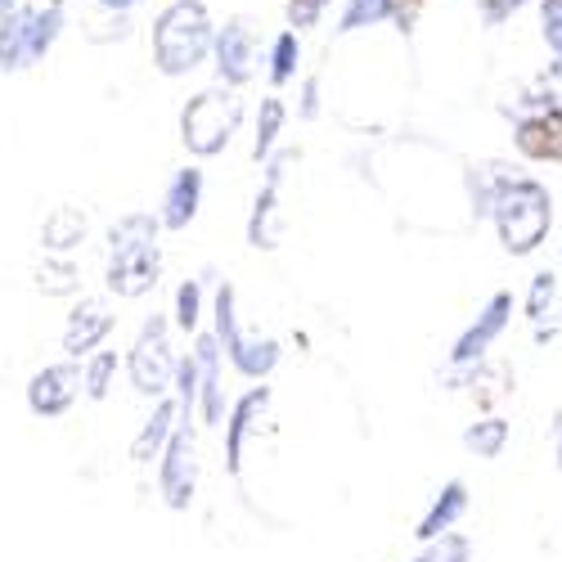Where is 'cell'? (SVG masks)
<instances>
[{
  "label": "cell",
  "instance_id": "6da1fadb",
  "mask_svg": "<svg viewBox=\"0 0 562 562\" xmlns=\"http://www.w3.org/2000/svg\"><path fill=\"white\" fill-rule=\"evenodd\" d=\"M499 244L513 257H531L553 229V199L531 176H495V203H491Z\"/></svg>",
  "mask_w": 562,
  "mask_h": 562
},
{
  "label": "cell",
  "instance_id": "7a4b0ae2",
  "mask_svg": "<svg viewBox=\"0 0 562 562\" xmlns=\"http://www.w3.org/2000/svg\"><path fill=\"white\" fill-rule=\"evenodd\" d=\"M158 225L149 212H131L109 229V274L104 284L117 297H145L158 274H162V252H158Z\"/></svg>",
  "mask_w": 562,
  "mask_h": 562
},
{
  "label": "cell",
  "instance_id": "3957f363",
  "mask_svg": "<svg viewBox=\"0 0 562 562\" xmlns=\"http://www.w3.org/2000/svg\"><path fill=\"white\" fill-rule=\"evenodd\" d=\"M212 41H216V27L203 0H171L154 23V64L167 77H184L207 59Z\"/></svg>",
  "mask_w": 562,
  "mask_h": 562
},
{
  "label": "cell",
  "instance_id": "277c9868",
  "mask_svg": "<svg viewBox=\"0 0 562 562\" xmlns=\"http://www.w3.org/2000/svg\"><path fill=\"white\" fill-rule=\"evenodd\" d=\"M239 122H244V100L234 95V86L221 81L216 90H203V95H194L190 104H184L180 139H184V149H190L194 158H212L234 139Z\"/></svg>",
  "mask_w": 562,
  "mask_h": 562
},
{
  "label": "cell",
  "instance_id": "5b68a950",
  "mask_svg": "<svg viewBox=\"0 0 562 562\" xmlns=\"http://www.w3.org/2000/svg\"><path fill=\"white\" fill-rule=\"evenodd\" d=\"M212 319H216V338L229 356V364L244 373L252 383H266L274 364H279V342L274 338H252L244 324H239V311H234V284H221L216 289V302H212Z\"/></svg>",
  "mask_w": 562,
  "mask_h": 562
},
{
  "label": "cell",
  "instance_id": "8992f818",
  "mask_svg": "<svg viewBox=\"0 0 562 562\" xmlns=\"http://www.w3.org/2000/svg\"><path fill=\"white\" fill-rule=\"evenodd\" d=\"M171 324L167 315H154L145 319V329H139L135 347L126 351V373H131V387L139 396H167L171 392V379H176V356H171Z\"/></svg>",
  "mask_w": 562,
  "mask_h": 562
},
{
  "label": "cell",
  "instance_id": "52a82bcc",
  "mask_svg": "<svg viewBox=\"0 0 562 562\" xmlns=\"http://www.w3.org/2000/svg\"><path fill=\"white\" fill-rule=\"evenodd\" d=\"M158 491L167 499V508L184 513L194 504L199 491V446H194V424H176L162 459H158Z\"/></svg>",
  "mask_w": 562,
  "mask_h": 562
},
{
  "label": "cell",
  "instance_id": "ba28073f",
  "mask_svg": "<svg viewBox=\"0 0 562 562\" xmlns=\"http://www.w3.org/2000/svg\"><path fill=\"white\" fill-rule=\"evenodd\" d=\"M81 387L86 383H81V369H77L72 356L59 360V364H45L41 373H32V383H27V409L36 418H59V414L72 409Z\"/></svg>",
  "mask_w": 562,
  "mask_h": 562
},
{
  "label": "cell",
  "instance_id": "9c48e42d",
  "mask_svg": "<svg viewBox=\"0 0 562 562\" xmlns=\"http://www.w3.org/2000/svg\"><path fill=\"white\" fill-rule=\"evenodd\" d=\"M508 315H513V293H495V297L482 306V315L454 338V347H450V364H454V369L482 364V356H486V351L499 342V334L508 329Z\"/></svg>",
  "mask_w": 562,
  "mask_h": 562
},
{
  "label": "cell",
  "instance_id": "30bf717a",
  "mask_svg": "<svg viewBox=\"0 0 562 562\" xmlns=\"http://www.w3.org/2000/svg\"><path fill=\"white\" fill-rule=\"evenodd\" d=\"M212 55H216V77L225 86H248L257 72V27L248 19L225 23L212 41Z\"/></svg>",
  "mask_w": 562,
  "mask_h": 562
},
{
  "label": "cell",
  "instance_id": "8fae6325",
  "mask_svg": "<svg viewBox=\"0 0 562 562\" xmlns=\"http://www.w3.org/2000/svg\"><path fill=\"white\" fill-rule=\"evenodd\" d=\"M536 117H518V149L536 162H562V104L549 100H531Z\"/></svg>",
  "mask_w": 562,
  "mask_h": 562
},
{
  "label": "cell",
  "instance_id": "7c38bea8",
  "mask_svg": "<svg viewBox=\"0 0 562 562\" xmlns=\"http://www.w3.org/2000/svg\"><path fill=\"white\" fill-rule=\"evenodd\" d=\"M266 405H270V387H252L234 401L225 418V473L229 477H244V446L257 432V418L266 414Z\"/></svg>",
  "mask_w": 562,
  "mask_h": 562
},
{
  "label": "cell",
  "instance_id": "4fadbf2b",
  "mask_svg": "<svg viewBox=\"0 0 562 562\" xmlns=\"http://www.w3.org/2000/svg\"><path fill=\"white\" fill-rule=\"evenodd\" d=\"M113 311L100 302V297H81V306L68 315V329H64V351L72 356V360H81V356H95L100 347H104V338L113 334Z\"/></svg>",
  "mask_w": 562,
  "mask_h": 562
},
{
  "label": "cell",
  "instance_id": "5bb4252c",
  "mask_svg": "<svg viewBox=\"0 0 562 562\" xmlns=\"http://www.w3.org/2000/svg\"><path fill=\"white\" fill-rule=\"evenodd\" d=\"M289 162H293V154H279L266 167V184H261L252 216H248V244L252 248H279V184H284Z\"/></svg>",
  "mask_w": 562,
  "mask_h": 562
},
{
  "label": "cell",
  "instance_id": "9a60e30c",
  "mask_svg": "<svg viewBox=\"0 0 562 562\" xmlns=\"http://www.w3.org/2000/svg\"><path fill=\"white\" fill-rule=\"evenodd\" d=\"M221 338L216 334H199L194 342V360H199V409L203 424H225V392H221Z\"/></svg>",
  "mask_w": 562,
  "mask_h": 562
},
{
  "label": "cell",
  "instance_id": "2e32d148",
  "mask_svg": "<svg viewBox=\"0 0 562 562\" xmlns=\"http://www.w3.org/2000/svg\"><path fill=\"white\" fill-rule=\"evenodd\" d=\"M203 207V171L199 167H180L171 180H167V194H162V225L167 229H184Z\"/></svg>",
  "mask_w": 562,
  "mask_h": 562
},
{
  "label": "cell",
  "instance_id": "e0dca14e",
  "mask_svg": "<svg viewBox=\"0 0 562 562\" xmlns=\"http://www.w3.org/2000/svg\"><path fill=\"white\" fill-rule=\"evenodd\" d=\"M418 5H424V0H347L338 32L373 27V23H387V19H392L401 32H409V23H414V10H418Z\"/></svg>",
  "mask_w": 562,
  "mask_h": 562
},
{
  "label": "cell",
  "instance_id": "ac0fdd59",
  "mask_svg": "<svg viewBox=\"0 0 562 562\" xmlns=\"http://www.w3.org/2000/svg\"><path fill=\"white\" fill-rule=\"evenodd\" d=\"M176 424H180V401L158 396V405H154V414H149V424L139 428V437L131 441V459H135L139 468L154 463V459H162V450H167V441H171Z\"/></svg>",
  "mask_w": 562,
  "mask_h": 562
},
{
  "label": "cell",
  "instance_id": "d6986e66",
  "mask_svg": "<svg viewBox=\"0 0 562 562\" xmlns=\"http://www.w3.org/2000/svg\"><path fill=\"white\" fill-rule=\"evenodd\" d=\"M463 513H468V486L463 482H446L441 486V495L432 499V508L424 513V522H418V540H437V536H446V531H454V522L463 518Z\"/></svg>",
  "mask_w": 562,
  "mask_h": 562
},
{
  "label": "cell",
  "instance_id": "ffe728a7",
  "mask_svg": "<svg viewBox=\"0 0 562 562\" xmlns=\"http://www.w3.org/2000/svg\"><path fill=\"white\" fill-rule=\"evenodd\" d=\"M27 19H32V5H10L0 14V72L27 68Z\"/></svg>",
  "mask_w": 562,
  "mask_h": 562
},
{
  "label": "cell",
  "instance_id": "44dd1931",
  "mask_svg": "<svg viewBox=\"0 0 562 562\" xmlns=\"http://www.w3.org/2000/svg\"><path fill=\"white\" fill-rule=\"evenodd\" d=\"M59 27H64V0H50V5L32 10V19H27V68L50 55V45L59 41Z\"/></svg>",
  "mask_w": 562,
  "mask_h": 562
},
{
  "label": "cell",
  "instance_id": "7402d4cb",
  "mask_svg": "<svg viewBox=\"0 0 562 562\" xmlns=\"http://www.w3.org/2000/svg\"><path fill=\"white\" fill-rule=\"evenodd\" d=\"M86 239V216L77 207H55L41 225V244L50 252H72Z\"/></svg>",
  "mask_w": 562,
  "mask_h": 562
},
{
  "label": "cell",
  "instance_id": "603a6c76",
  "mask_svg": "<svg viewBox=\"0 0 562 562\" xmlns=\"http://www.w3.org/2000/svg\"><path fill=\"white\" fill-rule=\"evenodd\" d=\"M463 446L473 450L477 459H499L504 446H508V418H499V414L482 418V424H473V428L463 432Z\"/></svg>",
  "mask_w": 562,
  "mask_h": 562
},
{
  "label": "cell",
  "instance_id": "cb8c5ba5",
  "mask_svg": "<svg viewBox=\"0 0 562 562\" xmlns=\"http://www.w3.org/2000/svg\"><path fill=\"white\" fill-rule=\"evenodd\" d=\"M284 122H289V109H284V100H279V95L261 100V113H257V139H252V158H257V162H261V158H270L274 139L284 135Z\"/></svg>",
  "mask_w": 562,
  "mask_h": 562
},
{
  "label": "cell",
  "instance_id": "d4e9b609",
  "mask_svg": "<svg viewBox=\"0 0 562 562\" xmlns=\"http://www.w3.org/2000/svg\"><path fill=\"white\" fill-rule=\"evenodd\" d=\"M297 64H302V41L297 32H279L274 45H270V81L274 86H289L297 77Z\"/></svg>",
  "mask_w": 562,
  "mask_h": 562
},
{
  "label": "cell",
  "instance_id": "484cf974",
  "mask_svg": "<svg viewBox=\"0 0 562 562\" xmlns=\"http://www.w3.org/2000/svg\"><path fill=\"white\" fill-rule=\"evenodd\" d=\"M171 392H176V401H180V424H190V418H194V405H199V360H194V351L176 360Z\"/></svg>",
  "mask_w": 562,
  "mask_h": 562
},
{
  "label": "cell",
  "instance_id": "4316f807",
  "mask_svg": "<svg viewBox=\"0 0 562 562\" xmlns=\"http://www.w3.org/2000/svg\"><path fill=\"white\" fill-rule=\"evenodd\" d=\"M113 373H117V351H95L81 369V383H86V396L90 401H104L109 387H113Z\"/></svg>",
  "mask_w": 562,
  "mask_h": 562
},
{
  "label": "cell",
  "instance_id": "83f0119b",
  "mask_svg": "<svg viewBox=\"0 0 562 562\" xmlns=\"http://www.w3.org/2000/svg\"><path fill=\"white\" fill-rule=\"evenodd\" d=\"M199 319H203V284L199 279H184V284L176 289V329L194 334Z\"/></svg>",
  "mask_w": 562,
  "mask_h": 562
},
{
  "label": "cell",
  "instance_id": "f1b7e54d",
  "mask_svg": "<svg viewBox=\"0 0 562 562\" xmlns=\"http://www.w3.org/2000/svg\"><path fill=\"white\" fill-rule=\"evenodd\" d=\"M414 562H473V544H468V536H459V531H446V536L428 540V549Z\"/></svg>",
  "mask_w": 562,
  "mask_h": 562
},
{
  "label": "cell",
  "instance_id": "f546056e",
  "mask_svg": "<svg viewBox=\"0 0 562 562\" xmlns=\"http://www.w3.org/2000/svg\"><path fill=\"white\" fill-rule=\"evenodd\" d=\"M553 293H558V279L549 270H540L531 279V293H527V319H544V311L553 306Z\"/></svg>",
  "mask_w": 562,
  "mask_h": 562
},
{
  "label": "cell",
  "instance_id": "4dcf8cb0",
  "mask_svg": "<svg viewBox=\"0 0 562 562\" xmlns=\"http://www.w3.org/2000/svg\"><path fill=\"white\" fill-rule=\"evenodd\" d=\"M41 289L45 293H77V266L72 261H59V266H45L41 270Z\"/></svg>",
  "mask_w": 562,
  "mask_h": 562
},
{
  "label": "cell",
  "instance_id": "1f68e13d",
  "mask_svg": "<svg viewBox=\"0 0 562 562\" xmlns=\"http://www.w3.org/2000/svg\"><path fill=\"white\" fill-rule=\"evenodd\" d=\"M540 23H544V41L562 64V0H540Z\"/></svg>",
  "mask_w": 562,
  "mask_h": 562
},
{
  "label": "cell",
  "instance_id": "d6a6232c",
  "mask_svg": "<svg viewBox=\"0 0 562 562\" xmlns=\"http://www.w3.org/2000/svg\"><path fill=\"white\" fill-rule=\"evenodd\" d=\"M324 5H329V0H289V23L293 27H315Z\"/></svg>",
  "mask_w": 562,
  "mask_h": 562
},
{
  "label": "cell",
  "instance_id": "836d02e7",
  "mask_svg": "<svg viewBox=\"0 0 562 562\" xmlns=\"http://www.w3.org/2000/svg\"><path fill=\"white\" fill-rule=\"evenodd\" d=\"M302 122H315L319 117V77H306L302 81V109H297Z\"/></svg>",
  "mask_w": 562,
  "mask_h": 562
},
{
  "label": "cell",
  "instance_id": "e575fe53",
  "mask_svg": "<svg viewBox=\"0 0 562 562\" xmlns=\"http://www.w3.org/2000/svg\"><path fill=\"white\" fill-rule=\"evenodd\" d=\"M100 5H104V10H113V14H126V10H135V5H139V0H100Z\"/></svg>",
  "mask_w": 562,
  "mask_h": 562
},
{
  "label": "cell",
  "instance_id": "d590c367",
  "mask_svg": "<svg viewBox=\"0 0 562 562\" xmlns=\"http://www.w3.org/2000/svg\"><path fill=\"white\" fill-rule=\"evenodd\" d=\"M10 5H19V0H0V14H5V10H10Z\"/></svg>",
  "mask_w": 562,
  "mask_h": 562
},
{
  "label": "cell",
  "instance_id": "8d00e7d4",
  "mask_svg": "<svg viewBox=\"0 0 562 562\" xmlns=\"http://www.w3.org/2000/svg\"><path fill=\"white\" fill-rule=\"evenodd\" d=\"M558 468H562V441H558Z\"/></svg>",
  "mask_w": 562,
  "mask_h": 562
}]
</instances>
